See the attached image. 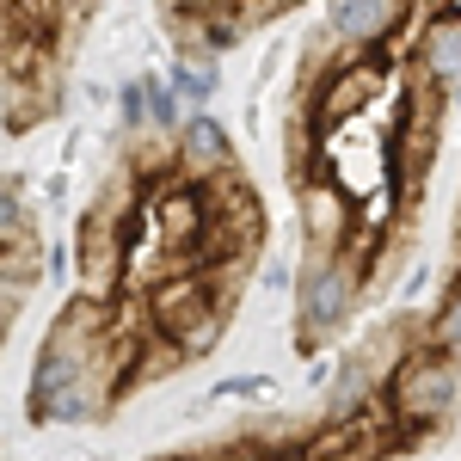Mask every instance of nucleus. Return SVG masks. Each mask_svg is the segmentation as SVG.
<instances>
[{
	"label": "nucleus",
	"instance_id": "obj_1",
	"mask_svg": "<svg viewBox=\"0 0 461 461\" xmlns=\"http://www.w3.org/2000/svg\"><path fill=\"white\" fill-rule=\"evenodd\" d=\"M456 400H461V369H456V357L437 351V345L406 351L388 369V382H382V406H388L393 425H400V443L430 437V430L456 412Z\"/></svg>",
	"mask_w": 461,
	"mask_h": 461
},
{
	"label": "nucleus",
	"instance_id": "obj_2",
	"mask_svg": "<svg viewBox=\"0 0 461 461\" xmlns=\"http://www.w3.org/2000/svg\"><path fill=\"white\" fill-rule=\"evenodd\" d=\"M74 265H80L86 302H117L130 289V228H117L111 210H93L80 240H74Z\"/></svg>",
	"mask_w": 461,
	"mask_h": 461
},
{
	"label": "nucleus",
	"instance_id": "obj_3",
	"mask_svg": "<svg viewBox=\"0 0 461 461\" xmlns=\"http://www.w3.org/2000/svg\"><path fill=\"white\" fill-rule=\"evenodd\" d=\"M351 302H357V271L345 258L320 252L314 265H308V277H302V332L308 339H326L332 326H345Z\"/></svg>",
	"mask_w": 461,
	"mask_h": 461
},
{
	"label": "nucleus",
	"instance_id": "obj_4",
	"mask_svg": "<svg viewBox=\"0 0 461 461\" xmlns=\"http://www.w3.org/2000/svg\"><path fill=\"white\" fill-rule=\"evenodd\" d=\"M228 160H234V142H228V130H221L215 117H191V123L173 136V173L191 178V185L221 178V173H228Z\"/></svg>",
	"mask_w": 461,
	"mask_h": 461
},
{
	"label": "nucleus",
	"instance_id": "obj_5",
	"mask_svg": "<svg viewBox=\"0 0 461 461\" xmlns=\"http://www.w3.org/2000/svg\"><path fill=\"white\" fill-rule=\"evenodd\" d=\"M400 0H332V37L339 43H375L393 25Z\"/></svg>",
	"mask_w": 461,
	"mask_h": 461
},
{
	"label": "nucleus",
	"instance_id": "obj_6",
	"mask_svg": "<svg viewBox=\"0 0 461 461\" xmlns=\"http://www.w3.org/2000/svg\"><path fill=\"white\" fill-rule=\"evenodd\" d=\"M302 215H308V234L320 240V252H332L339 240H345V228H351L345 197H339V191H326V185H308V191H302Z\"/></svg>",
	"mask_w": 461,
	"mask_h": 461
},
{
	"label": "nucleus",
	"instance_id": "obj_7",
	"mask_svg": "<svg viewBox=\"0 0 461 461\" xmlns=\"http://www.w3.org/2000/svg\"><path fill=\"white\" fill-rule=\"evenodd\" d=\"M369 93H375V68H351L339 86H332V99L320 105V123H345L351 111L369 105Z\"/></svg>",
	"mask_w": 461,
	"mask_h": 461
},
{
	"label": "nucleus",
	"instance_id": "obj_8",
	"mask_svg": "<svg viewBox=\"0 0 461 461\" xmlns=\"http://www.w3.org/2000/svg\"><path fill=\"white\" fill-rule=\"evenodd\" d=\"M13 247H37V234H32V221H25L19 191L0 185V252H13Z\"/></svg>",
	"mask_w": 461,
	"mask_h": 461
},
{
	"label": "nucleus",
	"instance_id": "obj_9",
	"mask_svg": "<svg viewBox=\"0 0 461 461\" xmlns=\"http://www.w3.org/2000/svg\"><path fill=\"white\" fill-rule=\"evenodd\" d=\"M425 74H437V80L461 74V25H443L437 37H425Z\"/></svg>",
	"mask_w": 461,
	"mask_h": 461
},
{
	"label": "nucleus",
	"instance_id": "obj_10",
	"mask_svg": "<svg viewBox=\"0 0 461 461\" xmlns=\"http://www.w3.org/2000/svg\"><path fill=\"white\" fill-rule=\"evenodd\" d=\"M173 86L191 99V105H203V99L215 93V68H210V62H185V56H178V62H173Z\"/></svg>",
	"mask_w": 461,
	"mask_h": 461
},
{
	"label": "nucleus",
	"instance_id": "obj_11",
	"mask_svg": "<svg viewBox=\"0 0 461 461\" xmlns=\"http://www.w3.org/2000/svg\"><path fill=\"white\" fill-rule=\"evenodd\" d=\"M430 345L437 351H461V284L449 289V302H443V314H437V326H430Z\"/></svg>",
	"mask_w": 461,
	"mask_h": 461
},
{
	"label": "nucleus",
	"instance_id": "obj_12",
	"mask_svg": "<svg viewBox=\"0 0 461 461\" xmlns=\"http://www.w3.org/2000/svg\"><path fill=\"white\" fill-rule=\"evenodd\" d=\"M148 86V117L160 123V130H173L178 123V105H173V86H160V80H142Z\"/></svg>",
	"mask_w": 461,
	"mask_h": 461
},
{
	"label": "nucleus",
	"instance_id": "obj_13",
	"mask_svg": "<svg viewBox=\"0 0 461 461\" xmlns=\"http://www.w3.org/2000/svg\"><path fill=\"white\" fill-rule=\"evenodd\" d=\"M117 105H123V123H130V136H142V123H148V86H142V80H130Z\"/></svg>",
	"mask_w": 461,
	"mask_h": 461
},
{
	"label": "nucleus",
	"instance_id": "obj_14",
	"mask_svg": "<svg viewBox=\"0 0 461 461\" xmlns=\"http://www.w3.org/2000/svg\"><path fill=\"white\" fill-rule=\"evenodd\" d=\"M221 400H228V393H234V400H258V393H271V382H265V375H234V382H221Z\"/></svg>",
	"mask_w": 461,
	"mask_h": 461
},
{
	"label": "nucleus",
	"instance_id": "obj_15",
	"mask_svg": "<svg viewBox=\"0 0 461 461\" xmlns=\"http://www.w3.org/2000/svg\"><path fill=\"white\" fill-rule=\"evenodd\" d=\"M148 461H185V456H148Z\"/></svg>",
	"mask_w": 461,
	"mask_h": 461
},
{
	"label": "nucleus",
	"instance_id": "obj_16",
	"mask_svg": "<svg viewBox=\"0 0 461 461\" xmlns=\"http://www.w3.org/2000/svg\"><path fill=\"white\" fill-rule=\"evenodd\" d=\"M80 6H93V0H80Z\"/></svg>",
	"mask_w": 461,
	"mask_h": 461
}]
</instances>
